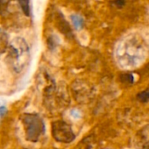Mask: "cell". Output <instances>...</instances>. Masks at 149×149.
I'll return each mask as SVG.
<instances>
[{"mask_svg": "<svg viewBox=\"0 0 149 149\" xmlns=\"http://www.w3.org/2000/svg\"><path fill=\"white\" fill-rule=\"evenodd\" d=\"M148 48L144 40L132 35L123 40L116 49V59L124 68H133L139 66L147 57Z\"/></svg>", "mask_w": 149, "mask_h": 149, "instance_id": "1", "label": "cell"}, {"mask_svg": "<svg viewBox=\"0 0 149 149\" xmlns=\"http://www.w3.org/2000/svg\"><path fill=\"white\" fill-rule=\"evenodd\" d=\"M8 62L14 71L21 72L27 65L29 60V47L26 42L21 39H14L7 47Z\"/></svg>", "mask_w": 149, "mask_h": 149, "instance_id": "2", "label": "cell"}, {"mask_svg": "<svg viewBox=\"0 0 149 149\" xmlns=\"http://www.w3.org/2000/svg\"><path fill=\"white\" fill-rule=\"evenodd\" d=\"M21 123L25 131L26 139L31 142H37L45 132L43 119L36 113H24Z\"/></svg>", "mask_w": 149, "mask_h": 149, "instance_id": "3", "label": "cell"}, {"mask_svg": "<svg viewBox=\"0 0 149 149\" xmlns=\"http://www.w3.org/2000/svg\"><path fill=\"white\" fill-rule=\"evenodd\" d=\"M52 135L56 141L61 143H70L76 139L71 126L63 120H57L52 124Z\"/></svg>", "mask_w": 149, "mask_h": 149, "instance_id": "4", "label": "cell"}, {"mask_svg": "<svg viewBox=\"0 0 149 149\" xmlns=\"http://www.w3.org/2000/svg\"><path fill=\"white\" fill-rule=\"evenodd\" d=\"M134 144L137 149H149V126L144 127L136 134Z\"/></svg>", "mask_w": 149, "mask_h": 149, "instance_id": "5", "label": "cell"}, {"mask_svg": "<svg viewBox=\"0 0 149 149\" xmlns=\"http://www.w3.org/2000/svg\"><path fill=\"white\" fill-rule=\"evenodd\" d=\"M56 22H57V27L63 34H65L67 36L72 35V31L69 27L68 23L66 21L65 18L60 12H58L56 14Z\"/></svg>", "mask_w": 149, "mask_h": 149, "instance_id": "6", "label": "cell"}, {"mask_svg": "<svg viewBox=\"0 0 149 149\" xmlns=\"http://www.w3.org/2000/svg\"><path fill=\"white\" fill-rule=\"evenodd\" d=\"M13 0H0V15H6L10 12Z\"/></svg>", "mask_w": 149, "mask_h": 149, "instance_id": "7", "label": "cell"}, {"mask_svg": "<svg viewBox=\"0 0 149 149\" xmlns=\"http://www.w3.org/2000/svg\"><path fill=\"white\" fill-rule=\"evenodd\" d=\"M71 21L76 29H81L84 26V19L77 14L71 15Z\"/></svg>", "mask_w": 149, "mask_h": 149, "instance_id": "8", "label": "cell"}, {"mask_svg": "<svg viewBox=\"0 0 149 149\" xmlns=\"http://www.w3.org/2000/svg\"><path fill=\"white\" fill-rule=\"evenodd\" d=\"M76 149H95L94 142L92 139H85L77 146Z\"/></svg>", "mask_w": 149, "mask_h": 149, "instance_id": "9", "label": "cell"}, {"mask_svg": "<svg viewBox=\"0 0 149 149\" xmlns=\"http://www.w3.org/2000/svg\"><path fill=\"white\" fill-rule=\"evenodd\" d=\"M18 2L24 14L26 16H29L30 15V0H18Z\"/></svg>", "mask_w": 149, "mask_h": 149, "instance_id": "10", "label": "cell"}, {"mask_svg": "<svg viewBox=\"0 0 149 149\" xmlns=\"http://www.w3.org/2000/svg\"><path fill=\"white\" fill-rule=\"evenodd\" d=\"M137 98L140 102H147V101H149V86L145 91H143L139 94H138Z\"/></svg>", "mask_w": 149, "mask_h": 149, "instance_id": "11", "label": "cell"}, {"mask_svg": "<svg viewBox=\"0 0 149 149\" xmlns=\"http://www.w3.org/2000/svg\"><path fill=\"white\" fill-rule=\"evenodd\" d=\"M125 5V0H114L112 1V6L118 9L123 8Z\"/></svg>", "mask_w": 149, "mask_h": 149, "instance_id": "12", "label": "cell"}, {"mask_svg": "<svg viewBox=\"0 0 149 149\" xmlns=\"http://www.w3.org/2000/svg\"><path fill=\"white\" fill-rule=\"evenodd\" d=\"M6 111H7V109L5 106L0 107V119H1L5 116V114L6 113Z\"/></svg>", "mask_w": 149, "mask_h": 149, "instance_id": "13", "label": "cell"}]
</instances>
